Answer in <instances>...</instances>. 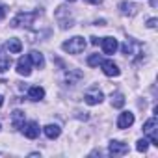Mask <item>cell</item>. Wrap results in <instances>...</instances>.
I'll use <instances>...</instances> for the list:
<instances>
[{
  "mask_svg": "<svg viewBox=\"0 0 158 158\" xmlns=\"http://www.w3.org/2000/svg\"><path fill=\"white\" fill-rule=\"evenodd\" d=\"M61 48H63L65 52H69V54H80V52L86 48V39L80 37V35H74V37H71L69 41H63Z\"/></svg>",
  "mask_w": 158,
  "mask_h": 158,
  "instance_id": "obj_1",
  "label": "cell"
},
{
  "mask_svg": "<svg viewBox=\"0 0 158 158\" xmlns=\"http://www.w3.org/2000/svg\"><path fill=\"white\" fill-rule=\"evenodd\" d=\"M156 128H158V121H156V117L147 119L145 125H143V132L147 134V138H149V141H151L152 145H158V134H156Z\"/></svg>",
  "mask_w": 158,
  "mask_h": 158,
  "instance_id": "obj_2",
  "label": "cell"
},
{
  "mask_svg": "<svg viewBox=\"0 0 158 158\" xmlns=\"http://www.w3.org/2000/svg\"><path fill=\"white\" fill-rule=\"evenodd\" d=\"M37 17V13H19L13 21H11V26L13 28H19V26H30L34 23V19Z\"/></svg>",
  "mask_w": 158,
  "mask_h": 158,
  "instance_id": "obj_3",
  "label": "cell"
},
{
  "mask_svg": "<svg viewBox=\"0 0 158 158\" xmlns=\"http://www.w3.org/2000/svg\"><path fill=\"white\" fill-rule=\"evenodd\" d=\"M17 73L21 76H30V73H32V61H30L28 56H21L17 60Z\"/></svg>",
  "mask_w": 158,
  "mask_h": 158,
  "instance_id": "obj_4",
  "label": "cell"
},
{
  "mask_svg": "<svg viewBox=\"0 0 158 158\" xmlns=\"http://www.w3.org/2000/svg\"><path fill=\"white\" fill-rule=\"evenodd\" d=\"M108 152H110L112 156H123V154H127V152H128V145H127V143H123V141L114 139V141H110Z\"/></svg>",
  "mask_w": 158,
  "mask_h": 158,
  "instance_id": "obj_5",
  "label": "cell"
},
{
  "mask_svg": "<svg viewBox=\"0 0 158 158\" xmlns=\"http://www.w3.org/2000/svg\"><path fill=\"white\" fill-rule=\"evenodd\" d=\"M101 47L104 50V54H115V50L119 48V43L115 37H102L101 39Z\"/></svg>",
  "mask_w": 158,
  "mask_h": 158,
  "instance_id": "obj_6",
  "label": "cell"
},
{
  "mask_svg": "<svg viewBox=\"0 0 158 158\" xmlns=\"http://www.w3.org/2000/svg\"><path fill=\"white\" fill-rule=\"evenodd\" d=\"M101 67H102V73H104L106 76H119V74H121L117 63H114L112 60H102Z\"/></svg>",
  "mask_w": 158,
  "mask_h": 158,
  "instance_id": "obj_7",
  "label": "cell"
},
{
  "mask_svg": "<svg viewBox=\"0 0 158 158\" xmlns=\"http://www.w3.org/2000/svg\"><path fill=\"white\" fill-rule=\"evenodd\" d=\"M23 134L28 138V139H35L37 136H39V127H37V123L35 121H30V123H24L23 125Z\"/></svg>",
  "mask_w": 158,
  "mask_h": 158,
  "instance_id": "obj_8",
  "label": "cell"
},
{
  "mask_svg": "<svg viewBox=\"0 0 158 158\" xmlns=\"http://www.w3.org/2000/svg\"><path fill=\"white\" fill-rule=\"evenodd\" d=\"M102 99H104V95H102V91H99V89H93V91H88L86 95H84V101L89 104V106H95V104H101L102 102Z\"/></svg>",
  "mask_w": 158,
  "mask_h": 158,
  "instance_id": "obj_9",
  "label": "cell"
},
{
  "mask_svg": "<svg viewBox=\"0 0 158 158\" xmlns=\"http://www.w3.org/2000/svg\"><path fill=\"white\" fill-rule=\"evenodd\" d=\"M134 125V114L132 112H123L117 117V127L119 128H130Z\"/></svg>",
  "mask_w": 158,
  "mask_h": 158,
  "instance_id": "obj_10",
  "label": "cell"
},
{
  "mask_svg": "<svg viewBox=\"0 0 158 158\" xmlns=\"http://www.w3.org/2000/svg\"><path fill=\"white\" fill-rule=\"evenodd\" d=\"M24 119H26L24 112H23V110H15V112L11 114V127H13V128H23Z\"/></svg>",
  "mask_w": 158,
  "mask_h": 158,
  "instance_id": "obj_11",
  "label": "cell"
},
{
  "mask_svg": "<svg viewBox=\"0 0 158 158\" xmlns=\"http://www.w3.org/2000/svg\"><path fill=\"white\" fill-rule=\"evenodd\" d=\"M28 58H30L32 65H35V67H39V69H43V67H45V56H43L41 52H37V50H32V52L28 54Z\"/></svg>",
  "mask_w": 158,
  "mask_h": 158,
  "instance_id": "obj_12",
  "label": "cell"
},
{
  "mask_svg": "<svg viewBox=\"0 0 158 158\" xmlns=\"http://www.w3.org/2000/svg\"><path fill=\"white\" fill-rule=\"evenodd\" d=\"M43 132H45V136L48 138V139H56V138H60V134H61V128L58 127V125H47L45 128H43Z\"/></svg>",
  "mask_w": 158,
  "mask_h": 158,
  "instance_id": "obj_13",
  "label": "cell"
},
{
  "mask_svg": "<svg viewBox=\"0 0 158 158\" xmlns=\"http://www.w3.org/2000/svg\"><path fill=\"white\" fill-rule=\"evenodd\" d=\"M43 97H45V89L41 86H32L28 89V99L30 101H41Z\"/></svg>",
  "mask_w": 158,
  "mask_h": 158,
  "instance_id": "obj_14",
  "label": "cell"
},
{
  "mask_svg": "<svg viewBox=\"0 0 158 158\" xmlns=\"http://www.w3.org/2000/svg\"><path fill=\"white\" fill-rule=\"evenodd\" d=\"M8 50H10V52H13V54H19V52L23 50V43H21L19 39H15V37H13V39H10V41H8Z\"/></svg>",
  "mask_w": 158,
  "mask_h": 158,
  "instance_id": "obj_15",
  "label": "cell"
},
{
  "mask_svg": "<svg viewBox=\"0 0 158 158\" xmlns=\"http://www.w3.org/2000/svg\"><path fill=\"white\" fill-rule=\"evenodd\" d=\"M119 10H121L123 15H134L138 8H136L134 4H128V2H121V4H119Z\"/></svg>",
  "mask_w": 158,
  "mask_h": 158,
  "instance_id": "obj_16",
  "label": "cell"
},
{
  "mask_svg": "<svg viewBox=\"0 0 158 158\" xmlns=\"http://www.w3.org/2000/svg\"><path fill=\"white\" fill-rule=\"evenodd\" d=\"M80 78H82V73H80V71H69V73L65 74L67 84H74L76 80H80Z\"/></svg>",
  "mask_w": 158,
  "mask_h": 158,
  "instance_id": "obj_17",
  "label": "cell"
},
{
  "mask_svg": "<svg viewBox=\"0 0 158 158\" xmlns=\"http://www.w3.org/2000/svg\"><path fill=\"white\" fill-rule=\"evenodd\" d=\"M101 63H102L101 54H91V56L88 58V65H89V67H97V65H101Z\"/></svg>",
  "mask_w": 158,
  "mask_h": 158,
  "instance_id": "obj_18",
  "label": "cell"
},
{
  "mask_svg": "<svg viewBox=\"0 0 158 158\" xmlns=\"http://www.w3.org/2000/svg\"><path fill=\"white\" fill-rule=\"evenodd\" d=\"M125 104V97L121 95V93H115L114 97H112V106H115V108H121Z\"/></svg>",
  "mask_w": 158,
  "mask_h": 158,
  "instance_id": "obj_19",
  "label": "cell"
},
{
  "mask_svg": "<svg viewBox=\"0 0 158 158\" xmlns=\"http://www.w3.org/2000/svg\"><path fill=\"white\" fill-rule=\"evenodd\" d=\"M149 143H151V141H149L147 138H143V139H138V141H136V149H138L139 152H145V151L149 149Z\"/></svg>",
  "mask_w": 158,
  "mask_h": 158,
  "instance_id": "obj_20",
  "label": "cell"
},
{
  "mask_svg": "<svg viewBox=\"0 0 158 158\" xmlns=\"http://www.w3.org/2000/svg\"><path fill=\"white\" fill-rule=\"evenodd\" d=\"M10 65H11V60H10V58H4V60H0V73L8 71V69H10Z\"/></svg>",
  "mask_w": 158,
  "mask_h": 158,
  "instance_id": "obj_21",
  "label": "cell"
},
{
  "mask_svg": "<svg viewBox=\"0 0 158 158\" xmlns=\"http://www.w3.org/2000/svg\"><path fill=\"white\" fill-rule=\"evenodd\" d=\"M156 23H158L156 19H149V23H147V26H149V28H156Z\"/></svg>",
  "mask_w": 158,
  "mask_h": 158,
  "instance_id": "obj_22",
  "label": "cell"
},
{
  "mask_svg": "<svg viewBox=\"0 0 158 158\" xmlns=\"http://www.w3.org/2000/svg\"><path fill=\"white\" fill-rule=\"evenodd\" d=\"M4 15H6V10H4V8H0V21L4 19Z\"/></svg>",
  "mask_w": 158,
  "mask_h": 158,
  "instance_id": "obj_23",
  "label": "cell"
},
{
  "mask_svg": "<svg viewBox=\"0 0 158 158\" xmlns=\"http://www.w3.org/2000/svg\"><path fill=\"white\" fill-rule=\"evenodd\" d=\"M101 41H99V37H91V45H99Z\"/></svg>",
  "mask_w": 158,
  "mask_h": 158,
  "instance_id": "obj_24",
  "label": "cell"
},
{
  "mask_svg": "<svg viewBox=\"0 0 158 158\" xmlns=\"http://www.w3.org/2000/svg\"><path fill=\"white\" fill-rule=\"evenodd\" d=\"M86 2H89V4H99L101 0H86Z\"/></svg>",
  "mask_w": 158,
  "mask_h": 158,
  "instance_id": "obj_25",
  "label": "cell"
},
{
  "mask_svg": "<svg viewBox=\"0 0 158 158\" xmlns=\"http://www.w3.org/2000/svg\"><path fill=\"white\" fill-rule=\"evenodd\" d=\"M2 104H4V97H2V95H0V106H2Z\"/></svg>",
  "mask_w": 158,
  "mask_h": 158,
  "instance_id": "obj_26",
  "label": "cell"
},
{
  "mask_svg": "<svg viewBox=\"0 0 158 158\" xmlns=\"http://www.w3.org/2000/svg\"><path fill=\"white\" fill-rule=\"evenodd\" d=\"M67 2H74V0H67Z\"/></svg>",
  "mask_w": 158,
  "mask_h": 158,
  "instance_id": "obj_27",
  "label": "cell"
}]
</instances>
